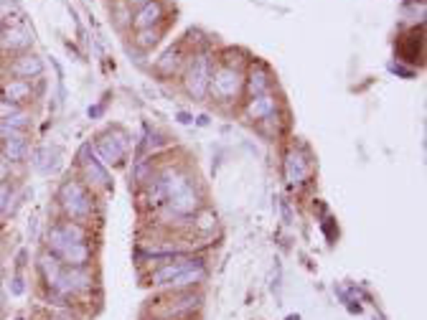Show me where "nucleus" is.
I'll list each match as a JSON object with an SVG mask.
<instances>
[{
  "mask_svg": "<svg viewBox=\"0 0 427 320\" xmlns=\"http://www.w3.org/2000/svg\"><path fill=\"white\" fill-rule=\"evenodd\" d=\"M158 186L175 216H191V214L198 211V196L186 176L175 171H166L158 178Z\"/></svg>",
  "mask_w": 427,
  "mask_h": 320,
  "instance_id": "f257e3e1",
  "label": "nucleus"
},
{
  "mask_svg": "<svg viewBox=\"0 0 427 320\" xmlns=\"http://www.w3.org/2000/svg\"><path fill=\"white\" fill-rule=\"evenodd\" d=\"M59 203L61 209L66 211V216L77 224H84V221L92 216V198H89L87 188L82 186L79 180H66L61 188H59Z\"/></svg>",
  "mask_w": 427,
  "mask_h": 320,
  "instance_id": "f03ea898",
  "label": "nucleus"
},
{
  "mask_svg": "<svg viewBox=\"0 0 427 320\" xmlns=\"http://www.w3.org/2000/svg\"><path fill=\"white\" fill-rule=\"evenodd\" d=\"M242 84L245 79L237 69L231 66H219V69L211 71V84H209V92H213L219 100H234L239 92H242Z\"/></svg>",
  "mask_w": 427,
  "mask_h": 320,
  "instance_id": "7ed1b4c3",
  "label": "nucleus"
},
{
  "mask_svg": "<svg viewBox=\"0 0 427 320\" xmlns=\"http://www.w3.org/2000/svg\"><path fill=\"white\" fill-rule=\"evenodd\" d=\"M211 59L206 54L196 56L193 62H191V69L186 74V86H189V92L193 94V100H204L206 94H209V84H211Z\"/></svg>",
  "mask_w": 427,
  "mask_h": 320,
  "instance_id": "20e7f679",
  "label": "nucleus"
},
{
  "mask_svg": "<svg viewBox=\"0 0 427 320\" xmlns=\"http://www.w3.org/2000/svg\"><path fill=\"white\" fill-rule=\"evenodd\" d=\"M74 242H84V229L77 224V221H64V224H56V227L48 229V247H51V254H59L64 247H69Z\"/></svg>",
  "mask_w": 427,
  "mask_h": 320,
  "instance_id": "39448f33",
  "label": "nucleus"
},
{
  "mask_svg": "<svg viewBox=\"0 0 427 320\" xmlns=\"http://www.w3.org/2000/svg\"><path fill=\"white\" fill-rule=\"evenodd\" d=\"M163 21V3L160 0H151V3H145L142 8H137L133 18H130V23L142 31V28H155V26Z\"/></svg>",
  "mask_w": 427,
  "mask_h": 320,
  "instance_id": "423d86ee",
  "label": "nucleus"
},
{
  "mask_svg": "<svg viewBox=\"0 0 427 320\" xmlns=\"http://www.w3.org/2000/svg\"><path fill=\"white\" fill-rule=\"evenodd\" d=\"M272 89V77L265 66H252L249 71V79H247V92L249 97H262V94H269Z\"/></svg>",
  "mask_w": 427,
  "mask_h": 320,
  "instance_id": "0eeeda50",
  "label": "nucleus"
},
{
  "mask_svg": "<svg viewBox=\"0 0 427 320\" xmlns=\"http://www.w3.org/2000/svg\"><path fill=\"white\" fill-rule=\"evenodd\" d=\"M285 173H287L290 183H303L305 176H308V160L298 150H290L287 158H285Z\"/></svg>",
  "mask_w": 427,
  "mask_h": 320,
  "instance_id": "6e6552de",
  "label": "nucleus"
},
{
  "mask_svg": "<svg viewBox=\"0 0 427 320\" xmlns=\"http://www.w3.org/2000/svg\"><path fill=\"white\" fill-rule=\"evenodd\" d=\"M277 110V100L272 94H262V97H252L249 107H247V115L252 120H269Z\"/></svg>",
  "mask_w": 427,
  "mask_h": 320,
  "instance_id": "1a4fd4ad",
  "label": "nucleus"
},
{
  "mask_svg": "<svg viewBox=\"0 0 427 320\" xmlns=\"http://www.w3.org/2000/svg\"><path fill=\"white\" fill-rule=\"evenodd\" d=\"M56 257L61 259V262H66L69 267H84L89 262V247L87 242H74L69 247H64Z\"/></svg>",
  "mask_w": 427,
  "mask_h": 320,
  "instance_id": "9d476101",
  "label": "nucleus"
},
{
  "mask_svg": "<svg viewBox=\"0 0 427 320\" xmlns=\"http://www.w3.org/2000/svg\"><path fill=\"white\" fill-rule=\"evenodd\" d=\"M41 69H44V64H41L39 56L26 54V56H21V59H16V62H13V66H10V74H16L18 79H31V77H39Z\"/></svg>",
  "mask_w": 427,
  "mask_h": 320,
  "instance_id": "9b49d317",
  "label": "nucleus"
},
{
  "mask_svg": "<svg viewBox=\"0 0 427 320\" xmlns=\"http://www.w3.org/2000/svg\"><path fill=\"white\" fill-rule=\"evenodd\" d=\"M97 153H99L104 163H117L120 158L125 156V140H115L112 135H107V138L97 142Z\"/></svg>",
  "mask_w": 427,
  "mask_h": 320,
  "instance_id": "f8f14e48",
  "label": "nucleus"
},
{
  "mask_svg": "<svg viewBox=\"0 0 427 320\" xmlns=\"http://www.w3.org/2000/svg\"><path fill=\"white\" fill-rule=\"evenodd\" d=\"M39 270H41V274H44V282H46L48 288H54L56 280H59L64 272L61 259L56 257V254H44V257L39 259Z\"/></svg>",
  "mask_w": 427,
  "mask_h": 320,
  "instance_id": "ddd939ff",
  "label": "nucleus"
},
{
  "mask_svg": "<svg viewBox=\"0 0 427 320\" xmlns=\"http://www.w3.org/2000/svg\"><path fill=\"white\" fill-rule=\"evenodd\" d=\"M204 267L201 265H196V270H193V265L191 267H186L181 274H175L173 280L168 282L171 288H175V290H183V288H191V285H196V282H201L204 280Z\"/></svg>",
  "mask_w": 427,
  "mask_h": 320,
  "instance_id": "4468645a",
  "label": "nucleus"
},
{
  "mask_svg": "<svg viewBox=\"0 0 427 320\" xmlns=\"http://www.w3.org/2000/svg\"><path fill=\"white\" fill-rule=\"evenodd\" d=\"M3 94H6V100H8V102H13V104H21V102H26L28 97H31V84H28L26 79H13V82H8V84H6Z\"/></svg>",
  "mask_w": 427,
  "mask_h": 320,
  "instance_id": "2eb2a0df",
  "label": "nucleus"
},
{
  "mask_svg": "<svg viewBox=\"0 0 427 320\" xmlns=\"http://www.w3.org/2000/svg\"><path fill=\"white\" fill-rule=\"evenodd\" d=\"M193 262L191 259H183V262H178V265H166V267H160L158 272H153L151 274V282L153 285H168V282L173 280L175 274H181L186 267H191Z\"/></svg>",
  "mask_w": 427,
  "mask_h": 320,
  "instance_id": "dca6fc26",
  "label": "nucleus"
},
{
  "mask_svg": "<svg viewBox=\"0 0 427 320\" xmlns=\"http://www.w3.org/2000/svg\"><path fill=\"white\" fill-rule=\"evenodd\" d=\"M0 44H3L6 51H21V48H26L31 44V39H28L21 28H10V31H6L0 36Z\"/></svg>",
  "mask_w": 427,
  "mask_h": 320,
  "instance_id": "f3484780",
  "label": "nucleus"
},
{
  "mask_svg": "<svg viewBox=\"0 0 427 320\" xmlns=\"http://www.w3.org/2000/svg\"><path fill=\"white\" fill-rule=\"evenodd\" d=\"M26 156H28V142H26V138L3 142V158H6L8 163H21Z\"/></svg>",
  "mask_w": 427,
  "mask_h": 320,
  "instance_id": "a211bd4d",
  "label": "nucleus"
},
{
  "mask_svg": "<svg viewBox=\"0 0 427 320\" xmlns=\"http://www.w3.org/2000/svg\"><path fill=\"white\" fill-rule=\"evenodd\" d=\"M82 165H84V171H87V176L92 180H97V183L104 188L110 186V176H107V171L102 168L99 160H95V158H92V160H82Z\"/></svg>",
  "mask_w": 427,
  "mask_h": 320,
  "instance_id": "6ab92c4d",
  "label": "nucleus"
},
{
  "mask_svg": "<svg viewBox=\"0 0 427 320\" xmlns=\"http://www.w3.org/2000/svg\"><path fill=\"white\" fill-rule=\"evenodd\" d=\"M160 41V31L158 28H142V31H137V39H135V44L140 48H153L155 44Z\"/></svg>",
  "mask_w": 427,
  "mask_h": 320,
  "instance_id": "aec40b11",
  "label": "nucleus"
},
{
  "mask_svg": "<svg viewBox=\"0 0 427 320\" xmlns=\"http://www.w3.org/2000/svg\"><path fill=\"white\" fill-rule=\"evenodd\" d=\"M26 138V130H16V127L6 125V122H0V140L8 142V140H21Z\"/></svg>",
  "mask_w": 427,
  "mask_h": 320,
  "instance_id": "412c9836",
  "label": "nucleus"
},
{
  "mask_svg": "<svg viewBox=\"0 0 427 320\" xmlns=\"http://www.w3.org/2000/svg\"><path fill=\"white\" fill-rule=\"evenodd\" d=\"M18 110H21L18 104H13V102H8V100H0V120H6V117H10V115H16Z\"/></svg>",
  "mask_w": 427,
  "mask_h": 320,
  "instance_id": "4be33fe9",
  "label": "nucleus"
},
{
  "mask_svg": "<svg viewBox=\"0 0 427 320\" xmlns=\"http://www.w3.org/2000/svg\"><path fill=\"white\" fill-rule=\"evenodd\" d=\"M8 201H10V188L6 183H0V214L8 209Z\"/></svg>",
  "mask_w": 427,
  "mask_h": 320,
  "instance_id": "5701e85b",
  "label": "nucleus"
},
{
  "mask_svg": "<svg viewBox=\"0 0 427 320\" xmlns=\"http://www.w3.org/2000/svg\"><path fill=\"white\" fill-rule=\"evenodd\" d=\"M8 176H10V163L3 156H0V183H6V180H8Z\"/></svg>",
  "mask_w": 427,
  "mask_h": 320,
  "instance_id": "b1692460",
  "label": "nucleus"
},
{
  "mask_svg": "<svg viewBox=\"0 0 427 320\" xmlns=\"http://www.w3.org/2000/svg\"><path fill=\"white\" fill-rule=\"evenodd\" d=\"M145 3H151V0H127V6H130V8H142Z\"/></svg>",
  "mask_w": 427,
  "mask_h": 320,
  "instance_id": "393cba45",
  "label": "nucleus"
},
{
  "mask_svg": "<svg viewBox=\"0 0 427 320\" xmlns=\"http://www.w3.org/2000/svg\"><path fill=\"white\" fill-rule=\"evenodd\" d=\"M0 300H3V292H0Z\"/></svg>",
  "mask_w": 427,
  "mask_h": 320,
  "instance_id": "a878e982",
  "label": "nucleus"
},
{
  "mask_svg": "<svg viewBox=\"0 0 427 320\" xmlns=\"http://www.w3.org/2000/svg\"><path fill=\"white\" fill-rule=\"evenodd\" d=\"M16 320H21V318H16Z\"/></svg>",
  "mask_w": 427,
  "mask_h": 320,
  "instance_id": "bb28decb",
  "label": "nucleus"
}]
</instances>
